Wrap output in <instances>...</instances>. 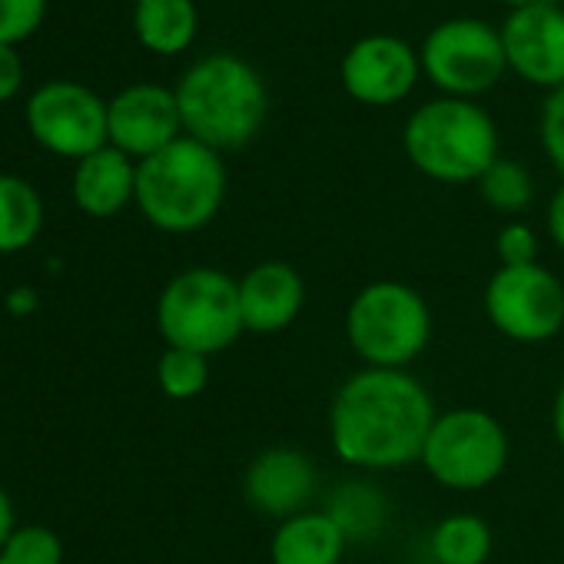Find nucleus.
<instances>
[{"label":"nucleus","mask_w":564,"mask_h":564,"mask_svg":"<svg viewBox=\"0 0 564 564\" xmlns=\"http://www.w3.org/2000/svg\"><path fill=\"white\" fill-rule=\"evenodd\" d=\"M306 300L303 275L290 262H259L239 282L242 326L249 333H282L296 323Z\"/></svg>","instance_id":"nucleus-14"},{"label":"nucleus","mask_w":564,"mask_h":564,"mask_svg":"<svg viewBox=\"0 0 564 564\" xmlns=\"http://www.w3.org/2000/svg\"><path fill=\"white\" fill-rule=\"evenodd\" d=\"M14 534V511H11V498L0 491V547L8 544V538Z\"/></svg>","instance_id":"nucleus-29"},{"label":"nucleus","mask_w":564,"mask_h":564,"mask_svg":"<svg viewBox=\"0 0 564 564\" xmlns=\"http://www.w3.org/2000/svg\"><path fill=\"white\" fill-rule=\"evenodd\" d=\"M402 140L415 170L438 183L481 180L498 160V133L491 117L462 97L419 107L409 117Z\"/></svg>","instance_id":"nucleus-4"},{"label":"nucleus","mask_w":564,"mask_h":564,"mask_svg":"<svg viewBox=\"0 0 564 564\" xmlns=\"http://www.w3.org/2000/svg\"><path fill=\"white\" fill-rule=\"evenodd\" d=\"M44 209L31 183L0 176V252H18L34 242Z\"/></svg>","instance_id":"nucleus-19"},{"label":"nucleus","mask_w":564,"mask_h":564,"mask_svg":"<svg viewBox=\"0 0 564 564\" xmlns=\"http://www.w3.org/2000/svg\"><path fill=\"white\" fill-rule=\"evenodd\" d=\"M34 137L61 156H90L110 137V110L87 87L51 84L28 107Z\"/></svg>","instance_id":"nucleus-10"},{"label":"nucleus","mask_w":564,"mask_h":564,"mask_svg":"<svg viewBox=\"0 0 564 564\" xmlns=\"http://www.w3.org/2000/svg\"><path fill=\"white\" fill-rule=\"evenodd\" d=\"M156 319L170 349H189L199 356L223 352L246 329L239 282L219 269H186L163 290Z\"/></svg>","instance_id":"nucleus-5"},{"label":"nucleus","mask_w":564,"mask_h":564,"mask_svg":"<svg viewBox=\"0 0 564 564\" xmlns=\"http://www.w3.org/2000/svg\"><path fill=\"white\" fill-rule=\"evenodd\" d=\"M183 127L209 150H242L269 117L262 77L239 57L216 54L189 67L176 90Z\"/></svg>","instance_id":"nucleus-2"},{"label":"nucleus","mask_w":564,"mask_h":564,"mask_svg":"<svg viewBox=\"0 0 564 564\" xmlns=\"http://www.w3.org/2000/svg\"><path fill=\"white\" fill-rule=\"evenodd\" d=\"M485 310L508 339L544 343L564 326V286L538 262L501 265L485 290Z\"/></svg>","instance_id":"nucleus-9"},{"label":"nucleus","mask_w":564,"mask_h":564,"mask_svg":"<svg viewBox=\"0 0 564 564\" xmlns=\"http://www.w3.org/2000/svg\"><path fill=\"white\" fill-rule=\"evenodd\" d=\"M498 256L501 265H531L538 256V239L524 223H511L498 232Z\"/></svg>","instance_id":"nucleus-26"},{"label":"nucleus","mask_w":564,"mask_h":564,"mask_svg":"<svg viewBox=\"0 0 564 564\" xmlns=\"http://www.w3.org/2000/svg\"><path fill=\"white\" fill-rule=\"evenodd\" d=\"M0 564H61V541L47 528H21L8 538Z\"/></svg>","instance_id":"nucleus-23"},{"label":"nucleus","mask_w":564,"mask_h":564,"mask_svg":"<svg viewBox=\"0 0 564 564\" xmlns=\"http://www.w3.org/2000/svg\"><path fill=\"white\" fill-rule=\"evenodd\" d=\"M183 127L176 94L163 87H130L110 104V140L120 153L133 156H153L176 143V130Z\"/></svg>","instance_id":"nucleus-13"},{"label":"nucleus","mask_w":564,"mask_h":564,"mask_svg":"<svg viewBox=\"0 0 564 564\" xmlns=\"http://www.w3.org/2000/svg\"><path fill=\"white\" fill-rule=\"evenodd\" d=\"M137 34L156 54H180L196 34L193 0H137Z\"/></svg>","instance_id":"nucleus-18"},{"label":"nucleus","mask_w":564,"mask_h":564,"mask_svg":"<svg viewBox=\"0 0 564 564\" xmlns=\"http://www.w3.org/2000/svg\"><path fill=\"white\" fill-rule=\"evenodd\" d=\"M18 87H21V61L8 44H0V100L14 97Z\"/></svg>","instance_id":"nucleus-27"},{"label":"nucleus","mask_w":564,"mask_h":564,"mask_svg":"<svg viewBox=\"0 0 564 564\" xmlns=\"http://www.w3.org/2000/svg\"><path fill=\"white\" fill-rule=\"evenodd\" d=\"M501 4H508V8H514V11H521V8L534 4V0H501Z\"/></svg>","instance_id":"nucleus-31"},{"label":"nucleus","mask_w":564,"mask_h":564,"mask_svg":"<svg viewBox=\"0 0 564 564\" xmlns=\"http://www.w3.org/2000/svg\"><path fill=\"white\" fill-rule=\"evenodd\" d=\"M346 528L323 511H300L272 534V564H339L346 551Z\"/></svg>","instance_id":"nucleus-16"},{"label":"nucleus","mask_w":564,"mask_h":564,"mask_svg":"<svg viewBox=\"0 0 564 564\" xmlns=\"http://www.w3.org/2000/svg\"><path fill=\"white\" fill-rule=\"evenodd\" d=\"M316 491V468L296 448H269L246 471V498L265 514H300Z\"/></svg>","instance_id":"nucleus-15"},{"label":"nucleus","mask_w":564,"mask_h":564,"mask_svg":"<svg viewBox=\"0 0 564 564\" xmlns=\"http://www.w3.org/2000/svg\"><path fill=\"white\" fill-rule=\"evenodd\" d=\"M541 140L551 156V163L564 173V87H557L541 113Z\"/></svg>","instance_id":"nucleus-25"},{"label":"nucleus","mask_w":564,"mask_h":564,"mask_svg":"<svg viewBox=\"0 0 564 564\" xmlns=\"http://www.w3.org/2000/svg\"><path fill=\"white\" fill-rule=\"evenodd\" d=\"M415 77L419 61L412 47L389 34L362 37L343 61V87L369 107L399 104L415 87Z\"/></svg>","instance_id":"nucleus-12"},{"label":"nucleus","mask_w":564,"mask_h":564,"mask_svg":"<svg viewBox=\"0 0 564 564\" xmlns=\"http://www.w3.org/2000/svg\"><path fill=\"white\" fill-rule=\"evenodd\" d=\"M422 67L429 80L452 94V97H471L501 80L508 70L501 34H495L488 24L458 18L438 24L422 47Z\"/></svg>","instance_id":"nucleus-8"},{"label":"nucleus","mask_w":564,"mask_h":564,"mask_svg":"<svg viewBox=\"0 0 564 564\" xmlns=\"http://www.w3.org/2000/svg\"><path fill=\"white\" fill-rule=\"evenodd\" d=\"M74 196L90 216H113L127 206L130 196H137V170L130 166L127 153L97 150L80 163Z\"/></svg>","instance_id":"nucleus-17"},{"label":"nucleus","mask_w":564,"mask_h":564,"mask_svg":"<svg viewBox=\"0 0 564 564\" xmlns=\"http://www.w3.org/2000/svg\"><path fill=\"white\" fill-rule=\"evenodd\" d=\"M209 379L206 356L189 349H166L160 359V386L170 399H193Z\"/></svg>","instance_id":"nucleus-22"},{"label":"nucleus","mask_w":564,"mask_h":564,"mask_svg":"<svg viewBox=\"0 0 564 564\" xmlns=\"http://www.w3.org/2000/svg\"><path fill=\"white\" fill-rule=\"evenodd\" d=\"M422 465L435 481L455 491H475L495 481L508 465V435L505 429L478 409H458L435 419Z\"/></svg>","instance_id":"nucleus-7"},{"label":"nucleus","mask_w":564,"mask_h":564,"mask_svg":"<svg viewBox=\"0 0 564 564\" xmlns=\"http://www.w3.org/2000/svg\"><path fill=\"white\" fill-rule=\"evenodd\" d=\"M547 229H551V239L564 249V186L554 193L551 199V209H547Z\"/></svg>","instance_id":"nucleus-28"},{"label":"nucleus","mask_w":564,"mask_h":564,"mask_svg":"<svg viewBox=\"0 0 564 564\" xmlns=\"http://www.w3.org/2000/svg\"><path fill=\"white\" fill-rule=\"evenodd\" d=\"M478 183H481V196L488 199V206L501 213H521L534 193L528 170L514 160H495Z\"/></svg>","instance_id":"nucleus-21"},{"label":"nucleus","mask_w":564,"mask_h":564,"mask_svg":"<svg viewBox=\"0 0 564 564\" xmlns=\"http://www.w3.org/2000/svg\"><path fill=\"white\" fill-rule=\"evenodd\" d=\"M346 333L372 369H402L429 346L432 316L425 300L402 282H372L352 300Z\"/></svg>","instance_id":"nucleus-6"},{"label":"nucleus","mask_w":564,"mask_h":564,"mask_svg":"<svg viewBox=\"0 0 564 564\" xmlns=\"http://www.w3.org/2000/svg\"><path fill=\"white\" fill-rule=\"evenodd\" d=\"M491 551V531L475 514L445 518L432 531V557L438 564H485Z\"/></svg>","instance_id":"nucleus-20"},{"label":"nucleus","mask_w":564,"mask_h":564,"mask_svg":"<svg viewBox=\"0 0 564 564\" xmlns=\"http://www.w3.org/2000/svg\"><path fill=\"white\" fill-rule=\"evenodd\" d=\"M508 67L538 87H564V11L554 0L514 11L501 28Z\"/></svg>","instance_id":"nucleus-11"},{"label":"nucleus","mask_w":564,"mask_h":564,"mask_svg":"<svg viewBox=\"0 0 564 564\" xmlns=\"http://www.w3.org/2000/svg\"><path fill=\"white\" fill-rule=\"evenodd\" d=\"M551 422H554V435H557V442H561V448H564V386H561V392H557V399H554V415H551Z\"/></svg>","instance_id":"nucleus-30"},{"label":"nucleus","mask_w":564,"mask_h":564,"mask_svg":"<svg viewBox=\"0 0 564 564\" xmlns=\"http://www.w3.org/2000/svg\"><path fill=\"white\" fill-rule=\"evenodd\" d=\"M333 448L359 468H399L422 458L435 425L425 386L402 369H366L333 402Z\"/></svg>","instance_id":"nucleus-1"},{"label":"nucleus","mask_w":564,"mask_h":564,"mask_svg":"<svg viewBox=\"0 0 564 564\" xmlns=\"http://www.w3.org/2000/svg\"><path fill=\"white\" fill-rule=\"evenodd\" d=\"M226 193V170L216 150L186 137L147 156L137 170V203L166 232L206 226Z\"/></svg>","instance_id":"nucleus-3"},{"label":"nucleus","mask_w":564,"mask_h":564,"mask_svg":"<svg viewBox=\"0 0 564 564\" xmlns=\"http://www.w3.org/2000/svg\"><path fill=\"white\" fill-rule=\"evenodd\" d=\"M44 0H0V44H14L37 31Z\"/></svg>","instance_id":"nucleus-24"}]
</instances>
